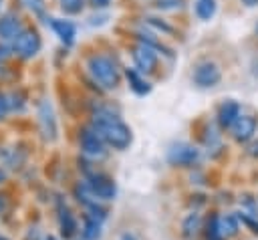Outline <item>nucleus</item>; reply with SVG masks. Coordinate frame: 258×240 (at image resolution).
Here are the masks:
<instances>
[{"mask_svg": "<svg viewBox=\"0 0 258 240\" xmlns=\"http://www.w3.org/2000/svg\"><path fill=\"white\" fill-rule=\"evenodd\" d=\"M26 101H28V97H26V93L22 89H16V91L8 93V107H10V111L22 113L26 109Z\"/></svg>", "mask_w": 258, "mask_h": 240, "instance_id": "nucleus-21", "label": "nucleus"}, {"mask_svg": "<svg viewBox=\"0 0 258 240\" xmlns=\"http://www.w3.org/2000/svg\"><path fill=\"white\" fill-rule=\"evenodd\" d=\"M242 115V105L234 99H226L220 103L218 111H216V121H218V127L220 129H230L236 119Z\"/></svg>", "mask_w": 258, "mask_h": 240, "instance_id": "nucleus-12", "label": "nucleus"}, {"mask_svg": "<svg viewBox=\"0 0 258 240\" xmlns=\"http://www.w3.org/2000/svg\"><path fill=\"white\" fill-rule=\"evenodd\" d=\"M194 12H196V16L200 20L208 22L218 12V0H196L194 2Z\"/></svg>", "mask_w": 258, "mask_h": 240, "instance_id": "nucleus-19", "label": "nucleus"}, {"mask_svg": "<svg viewBox=\"0 0 258 240\" xmlns=\"http://www.w3.org/2000/svg\"><path fill=\"white\" fill-rule=\"evenodd\" d=\"M194 85L200 89H212L222 81V69L214 61H200L191 73Z\"/></svg>", "mask_w": 258, "mask_h": 240, "instance_id": "nucleus-7", "label": "nucleus"}, {"mask_svg": "<svg viewBox=\"0 0 258 240\" xmlns=\"http://www.w3.org/2000/svg\"><path fill=\"white\" fill-rule=\"evenodd\" d=\"M137 42H141V44H145V46H149V48H153L157 54H163V56H167V58H173V50L169 48V46H165L157 36H153L151 32H137Z\"/></svg>", "mask_w": 258, "mask_h": 240, "instance_id": "nucleus-17", "label": "nucleus"}, {"mask_svg": "<svg viewBox=\"0 0 258 240\" xmlns=\"http://www.w3.org/2000/svg\"><path fill=\"white\" fill-rule=\"evenodd\" d=\"M36 115H38V129H40L42 139L48 141V143L56 141V137H58V123H56V115H54V109H52L48 99L38 101Z\"/></svg>", "mask_w": 258, "mask_h": 240, "instance_id": "nucleus-6", "label": "nucleus"}, {"mask_svg": "<svg viewBox=\"0 0 258 240\" xmlns=\"http://www.w3.org/2000/svg\"><path fill=\"white\" fill-rule=\"evenodd\" d=\"M48 24L52 28V32L58 36V40L64 46H73L77 40V24L73 20L67 18H48Z\"/></svg>", "mask_w": 258, "mask_h": 240, "instance_id": "nucleus-14", "label": "nucleus"}, {"mask_svg": "<svg viewBox=\"0 0 258 240\" xmlns=\"http://www.w3.org/2000/svg\"><path fill=\"white\" fill-rule=\"evenodd\" d=\"M6 206H8V198H6V194H0V216L4 214Z\"/></svg>", "mask_w": 258, "mask_h": 240, "instance_id": "nucleus-33", "label": "nucleus"}, {"mask_svg": "<svg viewBox=\"0 0 258 240\" xmlns=\"http://www.w3.org/2000/svg\"><path fill=\"white\" fill-rule=\"evenodd\" d=\"M200 159V149L194 147L191 143H185V141H177L173 143L169 149H167V161L171 165H177V167H191L196 165Z\"/></svg>", "mask_w": 258, "mask_h": 240, "instance_id": "nucleus-8", "label": "nucleus"}, {"mask_svg": "<svg viewBox=\"0 0 258 240\" xmlns=\"http://www.w3.org/2000/svg\"><path fill=\"white\" fill-rule=\"evenodd\" d=\"M79 147H81L83 155H85L87 159H93V161L105 159L107 153H109L105 141L101 139V135H99L91 125H87V127H83V129L79 131Z\"/></svg>", "mask_w": 258, "mask_h": 240, "instance_id": "nucleus-4", "label": "nucleus"}, {"mask_svg": "<svg viewBox=\"0 0 258 240\" xmlns=\"http://www.w3.org/2000/svg\"><path fill=\"white\" fill-rule=\"evenodd\" d=\"M10 113V107H8V95L4 91H0V121L6 119V115Z\"/></svg>", "mask_w": 258, "mask_h": 240, "instance_id": "nucleus-28", "label": "nucleus"}, {"mask_svg": "<svg viewBox=\"0 0 258 240\" xmlns=\"http://www.w3.org/2000/svg\"><path fill=\"white\" fill-rule=\"evenodd\" d=\"M240 2H242L246 8H256V6H258V0H240Z\"/></svg>", "mask_w": 258, "mask_h": 240, "instance_id": "nucleus-34", "label": "nucleus"}, {"mask_svg": "<svg viewBox=\"0 0 258 240\" xmlns=\"http://www.w3.org/2000/svg\"><path fill=\"white\" fill-rule=\"evenodd\" d=\"M12 54H16L22 61H30L34 58L40 48H42V38L40 32L34 26H24V30L12 40Z\"/></svg>", "mask_w": 258, "mask_h": 240, "instance_id": "nucleus-3", "label": "nucleus"}, {"mask_svg": "<svg viewBox=\"0 0 258 240\" xmlns=\"http://www.w3.org/2000/svg\"><path fill=\"white\" fill-rule=\"evenodd\" d=\"M256 129H258V119H256L254 115H250V113H242V115L236 119V123L230 127L232 137H234V141H238V143H248V141L254 137Z\"/></svg>", "mask_w": 258, "mask_h": 240, "instance_id": "nucleus-10", "label": "nucleus"}, {"mask_svg": "<svg viewBox=\"0 0 258 240\" xmlns=\"http://www.w3.org/2000/svg\"><path fill=\"white\" fill-rule=\"evenodd\" d=\"M109 2H111V0H89V4H91L93 8H97V10L107 8V6H109Z\"/></svg>", "mask_w": 258, "mask_h": 240, "instance_id": "nucleus-30", "label": "nucleus"}, {"mask_svg": "<svg viewBox=\"0 0 258 240\" xmlns=\"http://www.w3.org/2000/svg\"><path fill=\"white\" fill-rule=\"evenodd\" d=\"M24 240H40V232H38L36 228H30L28 234L24 236Z\"/></svg>", "mask_w": 258, "mask_h": 240, "instance_id": "nucleus-32", "label": "nucleus"}, {"mask_svg": "<svg viewBox=\"0 0 258 240\" xmlns=\"http://www.w3.org/2000/svg\"><path fill=\"white\" fill-rule=\"evenodd\" d=\"M131 56H133V65L135 69L141 73V75H151L155 73L157 69V52L141 42H137L131 50Z\"/></svg>", "mask_w": 258, "mask_h": 240, "instance_id": "nucleus-9", "label": "nucleus"}, {"mask_svg": "<svg viewBox=\"0 0 258 240\" xmlns=\"http://www.w3.org/2000/svg\"><path fill=\"white\" fill-rule=\"evenodd\" d=\"M143 22H145L147 26H151L153 30L161 32V34H173V32H175V30H173V26H169L165 20L155 18V16H145V18H143Z\"/></svg>", "mask_w": 258, "mask_h": 240, "instance_id": "nucleus-23", "label": "nucleus"}, {"mask_svg": "<svg viewBox=\"0 0 258 240\" xmlns=\"http://www.w3.org/2000/svg\"><path fill=\"white\" fill-rule=\"evenodd\" d=\"M218 230L222 234V238H234L240 230V222L236 214H218Z\"/></svg>", "mask_w": 258, "mask_h": 240, "instance_id": "nucleus-16", "label": "nucleus"}, {"mask_svg": "<svg viewBox=\"0 0 258 240\" xmlns=\"http://www.w3.org/2000/svg\"><path fill=\"white\" fill-rule=\"evenodd\" d=\"M0 240H8V238H4V236H0Z\"/></svg>", "mask_w": 258, "mask_h": 240, "instance_id": "nucleus-39", "label": "nucleus"}, {"mask_svg": "<svg viewBox=\"0 0 258 240\" xmlns=\"http://www.w3.org/2000/svg\"><path fill=\"white\" fill-rule=\"evenodd\" d=\"M24 4V8H28L34 16L42 18L46 24H48V18H46V0H20Z\"/></svg>", "mask_w": 258, "mask_h": 240, "instance_id": "nucleus-22", "label": "nucleus"}, {"mask_svg": "<svg viewBox=\"0 0 258 240\" xmlns=\"http://www.w3.org/2000/svg\"><path fill=\"white\" fill-rule=\"evenodd\" d=\"M56 220H58V228H60L62 238L69 240V238H73L79 232L77 218H75V214L71 212V208L67 206V202L60 196L56 198Z\"/></svg>", "mask_w": 258, "mask_h": 240, "instance_id": "nucleus-11", "label": "nucleus"}, {"mask_svg": "<svg viewBox=\"0 0 258 240\" xmlns=\"http://www.w3.org/2000/svg\"><path fill=\"white\" fill-rule=\"evenodd\" d=\"M246 151H248V155H250V157H258V141H252V143L248 145V149H246Z\"/></svg>", "mask_w": 258, "mask_h": 240, "instance_id": "nucleus-31", "label": "nucleus"}, {"mask_svg": "<svg viewBox=\"0 0 258 240\" xmlns=\"http://www.w3.org/2000/svg\"><path fill=\"white\" fill-rule=\"evenodd\" d=\"M181 230H183V236H185V238L196 236V234L202 230V216H200L198 212L187 214L185 220H183V224H181Z\"/></svg>", "mask_w": 258, "mask_h": 240, "instance_id": "nucleus-20", "label": "nucleus"}, {"mask_svg": "<svg viewBox=\"0 0 258 240\" xmlns=\"http://www.w3.org/2000/svg\"><path fill=\"white\" fill-rule=\"evenodd\" d=\"M22 30H24V24H22V18L18 12L8 10V12L0 14V40L12 42Z\"/></svg>", "mask_w": 258, "mask_h": 240, "instance_id": "nucleus-13", "label": "nucleus"}, {"mask_svg": "<svg viewBox=\"0 0 258 240\" xmlns=\"http://www.w3.org/2000/svg\"><path fill=\"white\" fill-rule=\"evenodd\" d=\"M256 34H258V24H256Z\"/></svg>", "mask_w": 258, "mask_h": 240, "instance_id": "nucleus-40", "label": "nucleus"}, {"mask_svg": "<svg viewBox=\"0 0 258 240\" xmlns=\"http://www.w3.org/2000/svg\"><path fill=\"white\" fill-rule=\"evenodd\" d=\"M87 71L93 77V81L99 83L107 91L117 89L121 83V71H119L115 58H111L107 54H99V52L91 54L87 58Z\"/></svg>", "mask_w": 258, "mask_h": 240, "instance_id": "nucleus-2", "label": "nucleus"}, {"mask_svg": "<svg viewBox=\"0 0 258 240\" xmlns=\"http://www.w3.org/2000/svg\"><path fill=\"white\" fill-rule=\"evenodd\" d=\"M121 240H137V238H135L133 234H129V232H125V234L121 236Z\"/></svg>", "mask_w": 258, "mask_h": 240, "instance_id": "nucleus-36", "label": "nucleus"}, {"mask_svg": "<svg viewBox=\"0 0 258 240\" xmlns=\"http://www.w3.org/2000/svg\"><path fill=\"white\" fill-rule=\"evenodd\" d=\"M44 240H58V238H56V236H52V234H48V236H46Z\"/></svg>", "mask_w": 258, "mask_h": 240, "instance_id": "nucleus-37", "label": "nucleus"}, {"mask_svg": "<svg viewBox=\"0 0 258 240\" xmlns=\"http://www.w3.org/2000/svg\"><path fill=\"white\" fill-rule=\"evenodd\" d=\"M204 234H206V240H224L222 234H220V230H218V214H212L208 218Z\"/></svg>", "mask_w": 258, "mask_h": 240, "instance_id": "nucleus-24", "label": "nucleus"}, {"mask_svg": "<svg viewBox=\"0 0 258 240\" xmlns=\"http://www.w3.org/2000/svg\"><path fill=\"white\" fill-rule=\"evenodd\" d=\"M6 177H8V175H6V171H4L2 167H0V186H2L4 182H6Z\"/></svg>", "mask_w": 258, "mask_h": 240, "instance_id": "nucleus-35", "label": "nucleus"}, {"mask_svg": "<svg viewBox=\"0 0 258 240\" xmlns=\"http://www.w3.org/2000/svg\"><path fill=\"white\" fill-rule=\"evenodd\" d=\"M101 234H103V222L85 214L83 216V230H81L83 240H99Z\"/></svg>", "mask_w": 258, "mask_h": 240, "instance_id": "nucleus-18", "label": "nucleus"}, {"mask_svg": "<svg viewBox=\"0 0 258 240\" xmlns=\"http://www.w3.org/2000/svg\"><path fill=\"white\" fill-rule=\"evenodd\" d=\"M2 2H4V0H0V10H2Z\"/></svg>", "mask_w": 258, "mask_h": 240, "instance_id": "nucleus-38", "label": "nucleus"}, {"mask_svg": "<svg viewBox=\"0 0 258 240\" xmlns=\"http://www.w3.org/2000/svg\"><path fill=\"white\" fill-rule=\"evenodd\" d=\"M89 125L101 135L107 147H113L117 151H125L133 141L131 127L109 105H97L93 109Z\"/></svg>", "mask_w": 258, "mask_h": 240, "instance_id": "nucleus-1", "label": "nucleus"}, {"mask_svg": "<svg viewBox=\"0 0 258 240\" xmlns=\"http://www.w3.org/2000/svg\"><path fill=\"white\" fill-rule=\"evenodd\" d=\"M85 182L89 186V190L93 192V196L99 200V202H109L117 196V184L111 175L103 173V171H97L93 169L91 173L85 175Z\"/></svg>", "mask_w": 258, "mask_h": 240, "instance_id": "nucleus-5", "label": "nucleus"}, {"mask_svg": "<svg viewBox=\"0 0 258 240\" xmlns=\"http://www.w3.org/2000/svg\"><path fill=\"white\" fill-rule=\"evenodd\" d=\"M236 216H238V222H242L246 228H250V232L258 234V216H252V214H246V212H240Z\"/></svg>", "mask_w": 258, "mask_h": 240, "instance_id": "nucleus-27", "label": "nucleus"}, {"mask_svg": "<svg viewBox=\"0 0 258 240\" xmlns=\"http://www.w3.org/2000/svg\"><path fill=\"white\" fill-rule=\"evenodd\" d=\"M58 4H60V10L69 16L81 14L85 8V0H58Z\"/></svg>", "mask_w": 258, "mask_h": 240, "instance_id": "nucleus-25", "label": "nucleus"}, {"mask_svg": "<svg viewBox=\"0 0 258 240\" xmlns=\"http://www.w3.org/2000/svg\"><path fill=\"white\" fill-rule=\"evenodd\" d=\"M123 75H125V79H127L129 89H131L135 95L145 97V95H149V93H151V83H149V81L145 79V75H141L135 67H133V69H125V71H123Z\"/></svg>", "mask_w": 258, "mask_h": 240, "instance_id": "nucleus-15", "label": "nucleus"}, {"mask_svg": "<svg viewBox=\"0 0 258 240\" xmlns=\"http://www.w3.org/2000/svg\"><path fill=\"white\" fill-rule=\"evenodd\" d=\"M183 4H185V0H153V2H151V6H153L155 10H159V12L179 10V8H183Z\"/></svg>", "mask_w": 258, "mask_h": 240, "instance_id": "nucleus-26", "label": "nucleus"}, {"mask_svg": "<svg viewBox=\"0 0 258 240\" xmlns=\"http://www.w3.org/2000/svg\"><path fill=\"white\" fill-rule=\"evenodd\" d=\"M10 56H12V48H10V46H6V44H0V65H2V63H6Z\"/></svg>", "mask_w": 258, "mask_h": 240, "instance_id": "nucleus-29", "label": "nucleus"}]
</instances>
